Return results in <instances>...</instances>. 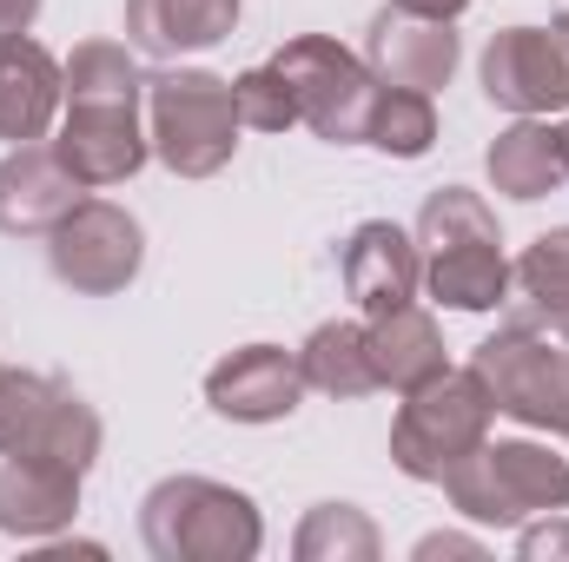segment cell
I'll list each match as a JSON object with an SVG mask.
<instances>
[{"instance_id": "7402d4cb", "label": "cell", "mask_w": 569, "mask_h": 562, "mask_svg": "<svg viewBox=\"0 0 569 562\" xmlns=\"http://www.w3.org/2000/svg\"><path fill=\"white\" fill-rule=\"evenodd\" d=\"M365 145L391 152V159H425L437 145V107L418 87H385L378 80V100H371V120H365Z\"/></svg>"}, {"instance_id": "e0dca14e", "label": "cell", "mask_w": 569, "mask_h": 562, "mask_svg": "<svg viewBox=\"0 0 569 562\" xmlns=\"http://www.w3.org/2000/svg\"><path fill=\"white\" fill-rule=\"evenodd\" d=\"M239 27V0H127V40L152 60L206 53Z\"/></svg>"}, {"instance_id": "5b68a950", "label": "cell", "mask_w": 569, "mask_h": 562, "mask_svg": "<svg viewBox=\"0 0 569 562\" xmlns=\"http://www.w3.org/2000/svg\"><path fill=\"white\" fill-rule=\"evenodd\" d=\"M490 391L477 371H437L430 384L405 391V411L391 423V463L418 483H443L483 436H490Z\"/></svg>"}, {"instance_id": "7a4b0ae2", "label": "cell", "mask_w": 569, "mask_h": 562, "mask_svg": "<svg viewBox=\"0 0 569 562\" xmlns=\"http://www.w3.org/2000/svg\"><path fill=\"white\" fill-rule=\"evenodd\" d=\"M140 536L159 562H252L266 543L259 503L212 476H166L140 503Z\"/></svg>"}, {"instance_id": "9c48e42d", "label": "cell", "mask_w": 569, "mask_h": 562, "mask_svg": "<svg viewBox=\"0 0 569 562\" xmlns=\"http://www.w3.org/2000/svg\"><path fill=\"white\" fill-rule=\"evenodd\" d=\"M483 93L517 120H550L569 107V20L503 27L483 47Z\"/></svg>"}, {"instance_id": "4fadbf2b", "label": "cell", "mask_w": 569, "mask_h": 562, "mask_svg": "<svg viewBox=\"0 0 569 562\" xmlns=\"http://www.w3.org/2000/svg\"><path fill=\"white\" fill-rule=\"evenodd\" d=\"M73 516H80V470L73 463L33 456V450H13L0 463V536L40 543V536H60Z\"/></svg>"}, {"instance_id": "d6986e66", "label": "cell", "mask_w": 569, "mask_h": 562, "mask_svg": "<svg viewBox=\"0 0 569 562\" xmlns=\"http://www.w3.org/2000/svg\"><path fill=\"white\" fill-rule=\"evenodd\" d=\"M483 165H490V185L510 192V199L563 192L569 185V133L550 127V120H517V127H503L490 140Z\"/></svg>"}, {"instance_id": "6da1fadb", "label": "cell", "mask_w": 569, "mask_h": 562, "mask_svg": "<svg viewBox=\"0 0 569 562\" xmlns=\"http://www.w3.org/2000/svg\"><path fill=\"white\" fill-rule=\"evenodd\" d=\"M418 252H425V284L450 311H497L510 291V259L497 212L470 185H437L418 212Z\"/></svg>"}, {"instance_id": "d6a6232c", "label": "cell", "mask_w": 569, "mask_h": 562, "mask_svg": "<svg viewBox=\"0 0 569 562\" xmlns=\"http://www.w3.org/2000/svg\"><path fill=\"white\" fill-rule=\"evenodd\" d=\"M563 133H569V127H563Z\"/></svg>"}, {"instance_id": "d4e9b609", "label": "cell", "mask_w": 569, "mask_h": 562, "mask_svg": "<svg viewBox=\"0 0 569 562\" xmlns=\"http://www.w3.org/2000/svg\"><path fill=\"white\" fill-rule=\"evenodd\" d=\"M53 391H60V378L0 364V456H13V450H27L40 436V423L53 411Z\"/></svg>"}, {"instance_id": "ac0fdd59", "label": "cell", "mask_w": 569, "mask_h": 562, "mask_svg": "<svg viewBox=\"0 0 569 562\" xmlns=\"http://www.w3.org/2000/svg\"><path fill=\"white\" fill-rule=\"evenodd\" d=\"M365 351H371V371H378V391H418L430 384L437 371H450L443 364V331H437V318L418 311V304H398V311H378L371 324H365Z\"/></svg>"}, {"instance_id": "8fae6325", "label": "cell", "mask_w": 569, "mask_h": 562, "mask_svg": "<svg viewBox=\"0 0 569 562\" xmlns=\"http://www.w3.org/2000/svg\"><path fill=\"white\" fill-rule=\"evenodd\" d=\"M365 67L385 80V87H418V93H437L450 87L457 73V27L450 20H430V13H411V7H385L365 33Z\"/></svg>"}, {"instance_id": "5bb4252c", "label": "cell", "mask_w": 569, "mask_h": 562, "mask_svg": "<svg viewBox=\"0 0 569 562\" xmlns=\"http://www.w3.org/2000/svg\"><path fill=\"white\" fill-rule=\"evenodd\" d=\"M80 179L60 165L53 145H13L0 159V232L7 239H47L73 205H80Z\"/></svg>"}, {"instance_id": "7c38bea8", "label": "cell", "mask_w": 569, "mask_h": 562, "mask_svg": "<svg viewBox=\"0 0 569 562\" xmlns=\"http://www.w3.org/2000/svg\"><path fill=\"white\" fill-rule=\"evenodd\" d=\"M338 279H345V298H351L365 318H378V311H398V304L418 298V284H425V252H418V239L398 232L391 219H365V225L345 239V252H338Z\"/></svg>"}, {"instance_id": "44dd1931", "label": "cell", "mask_w": 569, "mask_h": 562, "mask_svg": "<svg viewBox=\"0 0 569 562\" xmlns=\"http://www.w3.org/2000/svg\"><path fill=\"white\" fill-rule=\"evenodd\" d=\"M298 371H305V391H325L338 404L378 391V371H371V351H365V324H345V318H331V324H318L305 338Z\"/></svg>"}, {"instance_id": "603a6c76", "label": "cell", "mask_w": 569, "mask_h": 562, "mask_svg": "<svg viewBox=\"0 0 569 562\" xmlns=\"http://www.w3.org/2000/svg\"><path fill=\"white\" fill-rule=\"evenodd\" d=\"M298 562H378V523L351 503H318L298 536H291Z\"/></svg>"}, {"instance_id": "f546056e", "label": "cell", "mask_w": 569, "mask_h": 562, "mask_svg": "<svg viewBox=\"0 0 569 562\" xmlns=\"http://www.w3.org/2000/svg\"><path fill=\"white\" fill-rule=\"evenodd\" d=\"M398 7H411V13H430V20H457L470 0H398Z\"/></svg>"}, {"instance_id": "8992f818", "label": "cell", "mask_w": 569, "mask_h": 562, "mask_svg": "<svg viewBox=\"0 0 569 562\" xmlns=\"http://www.w3.org/2000/svg\"><path fill=\"white\" fill-rule=\"evenodd\" d=\"M470 371L483 378L490 404L530 430H569V344H550L530 318L503 324L470 351Z\"/></svg>"}, {"instance_id": "4316f807", "label": "cell", "mask_w": 569, "mask_h": 562, "mask_svg": "<svg viewBox=\"0 0 569 562\" xmlns=\"http://www.w3.org/2000/svg\"><path fill=\"white\" fill-rule=\"evenodd\" d=\"M517 556H523V562L569 556V523H563V510H550L543 523H523V536H517Z\"/></svg>"}, {"instance_id": "2e32d148", "label": "cell", "mask_w": 569, "mask_h": 562, "mask_svg": "<svg viewBox=\"0 0 569 562\" xmlns=\"http://www.w3.org/2000/svg\"><path fill=\"white\" fill-rule=\"evenodd\" d=\"M53 120H60V60L27 33H0V140L33 145L53 133Z\"/></svg>"}, {"instance_id": "9a60e30c", "label": "cell", "mask_w": 569, "mask_h": 562, "mask_svg": "<svg viewBox=\"0 0 569 562\" xmlns=\"http://www.w3.org/2000/svg\"><path fill=\"white\" fill-rule=\"evenodd\" d=\"M47 145L60 152V165H67L87 192L127 185L146 165V152H152V140L140 133V113H100V107H67L60 140H47Z\"/></svg>"}, {"instance_id": "3957f363", "label": "cell", "mask_w": 569, "mask_h": 562, "mask_svg": "<svg viewBox=\"0 0 569 562\" xmlns=\"http://www.w3.org/2000/svg\"><path fill=\"white\" fill-rule=\"evenodd\" d=\"M146 113H152V152L166 172L179 179H212L232 165L239 145V100L232 80L206 73V67H166L146 80Z\"/></svg>"}, {"instance_id": "484cf974", "label": "cell", "mask_w": 569, "mask_h": 562, "mask_svg": "<svg viewBox=\"0 0 569 562\" xmlns=\"http://www.w3.org/2000/svg\"><path fill=\"white\" fill-rule=\"evenodd\" d=\"M232 100H239V127H252V133H284V127H298V100H291V87H284V73L266 60V67H246L239 80H232Z\"/></svg>"}, {"instance_id": "277c9868", "label": "cell", "mask_w": 569, "mask_h": 562, "mask_svg": "<svg viewBox=\"0 0 569 562\" xmlns=\"http://www.w3.org/2000/svg\"><path fill=\"white\" fill-rule=\"evenodd\" d=\"M450 510H463L470 523H497V530H523L530 516L569 510V463L550 456L543 443H477L450 476H443Z\"/></svg>"}, {"instance_id": "ffe728a7", "label": "cell", "mask_w": 569, "mask_h": 562, "mask_svg": "<svg viewBox=\"0 0 569 562\" xmlns=\"http://www.w3.org/2000/svg\"><path fill=\"white\" fill-rule=\"evenodd\" d=\"M146 73L120 40H80L60 67V107H100V113H140Z\"/></svg>"}, {"instance_id": "ba28073f", "label": "cell", "mask_w": 569, "mask_h": 562, "mask_svg": "<svg viewBox=\"0 0 569 562\" xmlns=\"http://www.w3.org/2000/svg\"><path fill=\"white\" fill-rule=\"evenodd\" d=\"M146 259V232L140 219L113 199H80L53 232H47V265L67 291H87V298H113L140 279Z\"/></svg>"}, {"instance_id": "4dcf8cb0", "label": "cell", "mask_w": 569, "mask_h": 562, "mask_svg": "<svg viewBox=\"0 0 569 562\" xmlns=\"http://www.w3.org/2000/svg\"><path fill=\"white\" fill-rule=\"evenodd\" d=\"M557 324H563V344H569V318H557Z\"/></svg>"}, {"instance_id": "f1b7e54d", "label": "cell", "mask_w": 569, "mask_h": 562, "mask_svg": "<svg viewBox=\"0 0 569 562\" xmlns=\"http://www.w3.org/2000/svg\"><path fill=\"white\" fill-rule=\"evenodd\" d=\"M40 20V0H0V33H27Z\"/></svg>"}, {"instance_id": "52a82bcc", "label": "cell", "mask_w": 569, "mask_h": 562, "mask_svg": "<svg viewBox=\"0 0 569 562\" xmlns=\"http://www.w3.org/2000/svg\"><path fill=\"white\" fill-rule=\"evenodd\" d=\"M272 67L284 73L291 100H298V120L331 145H365V120H371V100H378V73L325 40V33H298L272 53Z\"/></svg>"}, {"instance_id": "83f0119b", "label": "cell", "mask_w": 569, "mask_h": 562, "mask_svg": "<svg viewBox=\"0 0 569 562\" xmlns=\"http://www.w3.org/2000/svg\"><path fill=\"white\" fill-rule=\"evenodd\" d=\"M430 556H483V543H477V536H450V530H443V536H425V543H418V562H430Z\"/></svg>"}, {"instance_id": "1f68e13d", "label": "cell", "mask_w": 569, "mask_h": 562, "mask_svg": "<svg viewBox=\"0 0 569 562\" xmlns=\"http://www.w3.org/2000/svg\"><path fill=\"white\" fill-rule=\"evenodd\" d=\"M563 436H569V430H563Z\"/></svg>"}, {"instance_id": "cb8c5ba5", "label": "cell", "mask_w": 569, "mask_h": 562, "mask_svg": "<svg viewBox=\"0 0 569 562\" xmlns=\"http://www.w3.org/2000/svg\"><path fill=\"white\" fill-rule=\"evenodd\" d=\"M510 284L523 291V318H569V225L543 232L517 265H510Z\"/></svg>"}, {"instance_id": "30bf717a", "label": "cell", "mask_w": 569, "mask_h": 562, "mask_svg": "<svg viewBox=\"0 0 569 562\" xmlns=\"http://www.w3.org/2000/svg\"><path fill=\"white\" fill-rule=\"evenodd\" d=\"M298 398H305L298 351H279V344H239L206 371V404L232 423H279L298 411Z\"/></svg>"}]
</instances>
